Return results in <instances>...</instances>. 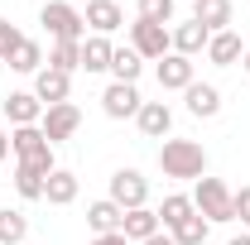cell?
Returning <instances> with one entry per match:
<instances>
[{"label": "cell", "instance_id": "6da1fadb", "mask_svg": "<svg viewBox=\"0 0 250 245\" xmlns=\"http://www.w3.org/2000/svg\"><path fill=\"white\" fill-rule=\"evenodd\" d=\"M10 149L20 159V168H34L39 178H48V173L58 168V163H53V144L43 140L39 125H15V130H10Z\"/></svg>", "mask_w": 250, "mask_h": 245}, {"label": "cell", "instance_id": "7a4b0ae2", "mask_svg": "<svg viewBox=\"0 0 250 245\" xmlns=\"http://www.w3.org/2000/svg\"><path fill=\"white\" fill-rule=\"evenodd\" d=\"M159 168L164 178H207V149L197 140H164Z\"/></svg>", "mask_w": 250, "mask_h": 245}, {"label": "cell", "instance_id": "3957f363", "mask_svg": "<svg viewBox=\"0 0 250 245\" xmlns=\"http://www.w3.org/2000/svg\"><path fill=\"white\" fill-rule=\"evenodd\" d=\"M39 24L53 34V43H62V39L82 43V39H87V20H82V10H72L67 0H48V5L39 10Z\"/></svg>", "mask_w": 250, "mask_h": 245}, {"label": "cell", "instance_id": "277c9868", "mask_svg": "<svg viewBox=\"0 0 250 245\" xmlns=\"http://www.w3.org/2000/svg\"><path fill=\"white\" fill-rule=\"evenodd\" d=\"M192 207H197V216H207V221H236V212H231V187L221 183V178H197Z\"/></svg>", "mask_w": 250, "mask_h": 245}, {"label": "cell", "instance_id": "5b68a950", "mask_svg": "<svg viewBox=\"0 0 250 245\" xmlns=\"http://www.w3.org/2000/svg\"><path fill=\"white\" fill-rule=\"evenodd\" d=\"M145 197H149V183H145L140 168H116V173H111V202H116L121 212L145 207Z\"/></svg>", "mask_w": 250, "mask_h": 245}, {"label": "cell", "instance_id": "8992f818", "mask_svg": "<svg viewBox=\"0 0 250 245\" xmlns=\"http://www.w3.org/2000/svg\"><path fill=\"white\" fill-rule=\"evenodd\" d=\"M77 125H82V111H77L72 101H58V106H48V111H43L39 130H43V140H48V144H62V140H72V135H77Z\"/></svg>", "mask_w": 250, "mask_h": 245}, {"label": "cell", "instance_id": "52a82bcc", "mask_svg": "<svg viewBox=\"0 0 250 245\" xmlns=\"http://www.w3.org/2000/svg\"><path fill=\"white\" fill-rule=\"evenodd\" d=\"M130 48H135L140 58H164V53H173L168 29H164V24H149V20H135V24H130Z\"/></svg>", "mask_w": 250, "mask_h": 245}, {"label": "cell", "instance_id": "ba28073f", "mask_svg": "<svg viewBox=\"0 0 250 245\" xmlns=\"http://www.w3.org/2000/svg\"><path fill=\"white\" fill-rule=\"evenodd\" d=\"M140 92H135V82H111L106 92H101V111L111 116V121H130V116H140Z\"/></svg>", "mask_w": 250, "mask_h": 245}, {"label": "cell", "instance_id": "9c48e42d", "mask_svg": "<svg viewBox=\"0 0 250 245\" xmlns=\"http://www.w3.org/2000/svg\"><path fill=\"white\" fill-rule=\"evenodd\" d=\"M67 92H72V77L67 72H58V67H39L34 72V96L43 101V111L58 106V101H67Z\"/></svg>", "mask_w": 250, "mask_h": 245}, {"label": "cell", "instance_id": "30bf717a", "mask_svg": "<svg viewBox=\"0 0 250 245\" xmlns=\"http://www.w3.org/2000/svg\"><path fill=\"white\" fill-rule=\"evenodd\" d=\"M159 87H164V92H188V87H192V58L164 53V58H159Z\"/></svg>", "mask_w": 250, "mask_h": 245}, {"label": "cell", "instance_id": "8fae6325", "mask_svg": "<svg viewBox=\"0 0 250 245\" xmlns=\"http://www.w3.org/2000/svg\"><path fill=\"white\" fill-rule=\"evenodd\" d=\"M82 20H87V29H92V34H101V39H106V34H116V29L125 24V10L116 5V0H92Z\"/></svg>", "mask_w": 250, "mask_h": 245}, {"label": "cell", "instance_id": "7c38bea8", "mask_svg": "<svg viewBox=\"0 0 250 245\" xmlns=\"http://www.w3.org/2000/svg\"><path fill=\"white\" fill-rule=\"evenodd\" d=\"M5 121L10 125H39L43 121V101L34 92H10L5 96Z\"/></svg>", "mask_w": 250, "mask_h": 245}, {"label": "cell", "instance_id": "4fadbf2b", "mask_svg": "<svg viewBox=\"0 0 250 245\" xmlns=\"http://www.w3.org/2000/svg\"><path fill=\"white\" fill-rule=\"evenodd\" d=\"M164 226H159V212H149V207H135V212H125L121 221V236L130 245H140V241H149V236H159Z\"/></svg>", "mask_w": 250, "mask_h": 245}, {"label": "cell", "instance_id": "5bb4252c", "mask_svg": "<svg viewBox=\"0 0 250 245\" xmlns=\"http://www.w3.org/2000/svg\"><path fill=\"white\" fill-rule=\"evenodd\" d=\"M192 20H197L207 34L231 29V0H192Z\"/></svg>", "mask_w": 250, "mask_h": 245}, {"label": "cell", "instance_id": "9a60e30c", "mask_svg": "<svg viewBox=\"0 0 250 245\" xmlns=\"http://www.w3.org/2000/svg\"><path fill=\"white\" fill-rule=\"evenodd\" d=\"M207 39H212V34L202 29L197 20H188V24H178V29H168L173 53H183V58H192V53H207Z\"/></svg>", "mask_w": 250, "mask_h": 245}, {"label": "cell", "instance_id": "2e32d148", "mask_svg": "<svg viewBox=\"0 0 250 245\" xmlns=\"http://www.w3.org/2000/svg\"><path fill=\"white\" fill-rule=\"evenodd\" d=\"M135 121H140V130H145L149 140H164V135L173 130V111H168V101H145Z\"/></svg>", "mask_w": 250, "mask_h": 245}, {"label": "cell", "instance_id": "e0dca14e", "mask_svg": "<svg viewBox=\"0 0 250 245\" xmlns=\"http://www.w3.org/2000/svg\"><path fill=\"white\" fill-rule=\"evenodd\" d=\"M236 58H246V48H241V34L236 29H221L207 39V62H217V67H231Z\"/></svg>", "mask_w": 250, "mask_h": 245}, {"label": "cell", "instance_id": "ac0fdd59", "mask_svg": "<svg viewBox=\"0 0 250 245\" xmlns=\"http://www.w3.org/2000/svg\"><path fill=\"white\" fill-rule=\"evenodd\" d=\"M183 96H188V111H192L197 121H212V116L221 111V92L212 87V82H192Z\"/></svg>", "mask_w": 250, "mask_h": 245}, {"label": "cell", "instance_id": "d6986e66", "mask_svg": "<svg viewBox=\"0 0 250 245\" xmlns=\"http://www.w3.org/2000/svg\"><path fill=\"white\" fill-rule=\"evenodd\" d=\"M43 202H53V207H72V202H77V173L53 168L48 183H43Z\"/></svg>", "mask_w": 250, "mask_h": 245}, {"label": "cell", "instance_id": "ffe728a7", "mask_svg": "<svg viewBox=\"0 0 250 245\" xmlns=\"http://www.w3.org/2000/svg\"><path fill=\"white\" fill-rule=\"evenodd\" d=\"M125 212L111 202V197H101V202H92L87 207V226H92V236H111V231H121Z\"/></svg>", "mask_w": 250, "mask_h": 245}, {"label": "cell", "instance_id": "44dd1931", "mask_svg": "<svg viewBox=\"0 0 250 245\" xmlns=\"http://www.w3.org/2000/svg\"><path fill=\"white\" fill-rule=\"evenodd\" d=\"M111 39H101V34H92V39H82V67L87 72H111Z\"/></svg>", "mask_w": 250, "mask_h": 245}, {"label": "cell", "instance_id": "7402d4cb", "mask_svg": "<svg viewBox=\"0 0 250 245\" xmlns=\"http://www.w3.org/2000/svg\"><path fill=\"white\" fill-rule=\"evenodd\" d=\"M207 231H212V221L192 212V216H183V221H178L168 236H173V245H202V241H207Z\"/></svg>", "mask_w": 250, "mask_h": 245}, {"label": "cell", "instance_id": "603a6c76", "mask_svg": "<svg viewBox=\"0 0 250 245\" xmlns=\"http://www.w3.org/2000/svg\"><path fill=\"white\" fill-rule=\"evenodd\" d=\"M192 212H197V207H192V197L168 192V197H164V207H159V226H164V231H173V226H178L183 216H192Z\"/></svg>", "mask_w": 250, "mask_h": 245}, {"label": "cell", "instance_id": "cb8c5ba5", "mask_svg": "<svg viewBox=\"0 0 250 245\" xmlns=\"http://www.w3.org/2000/svg\"><path fill=\"white\" fill-rule=\"evenodd\" d=\"M140 67H145V58L135 48H116L111 53V77L116 82H140Z\"/></svg>", "mask_w": 250, "mask_h": 245}, {"label": "cell", "instance_id": "d4e9b609", "mask_svg": "<svg viewBox=\"0 0 250 245\" xmlns=\"http://www.w3.org/2000/svg\"><path fill=\"white\" fill-rule=\"evenodd\" d=\"M48 67H58V72H77L82 67V43H72V39H62V43H53V53H48Z\"/></svg>", "mask_w": 250, "mask_h": 245}, {"label": "cell", "instance_id": "484cf974", "mask_svg": "<svg viewBox=\"0 0 250 245\" xmlns=\"http://www.w3.org/2000/svg\"><path fill=\"white\" fill-rule=\"evenodd\" d=\"M29 236V221L24 212H10V207H0V245H20Z\"/></svg>", "mask_w": 250, "mask_h": 245}, {"label": "cell", "instance_id": "4316f807", "mask_svg": "<svg viewBox=\"0 0 250 245\" xmlns=\"http://www.w3.org/2000/svg\"><path fill=\"white\" fill-rule=\"evenodd\" d=\"M43 183H48V178H39L34 168H20V163H15V192H20L24 202H43Z\"/></svg>", "mask_w": 250, "mask_h": 245}, {"label": "cell", "instance_id": "83f0119b", "mask_svg": "<svg viewBox=\"0 0 250 245\" xmlns=\"http://www.w3.org/2000/svg\"><path fill=\"white\" fill-rule=\"evenodd\" d=\"M10 67H15V72H39V67H43V48H39L34 39H24V43L10 53Z\"/></svg>", "mask_w": 250, "mask_h": 245}, {"label": "cell", "instance_id": "f1b7e54d", "mask_svg": "<svg viewBox=\"0 0 250 245\" xmlns=\"http://www.w3.org/2000/svg\"><path fill=\"white\" fill-rule=\"evenodd\" d=\"M173 5L178 0H140V20H149V24H173Z\"/></svg>", "mask_w": 250, "mask_h": 245}, {"label": "cell", "instance_id": "f546056e", "mask_svg": "<svg viewBox=\"0 0 250 245\" xmlns=\"http://www.w3.org/2000/svg\"><path fill=\"white\" fill-rule=\"evenodd\" d=\"M20 43H24V34L15 29L10 20H0V62H10V53H15Z\"/></svg>", "mask_w": 250, "mask_h": 245}, {"label": "cell", "instance_id": "4dcf8cb0", "mask_svg": "<svg viewBox=\"0 0 250 245\" xmlns=\"http://www.w3.org/2000/svg\"><path fill=\"white\" fill-rule=\"evenodd\" d=\"M231 212H236V221H246V226H250V183L241 187V192H231Z\"/></svg>", "mask_w": 250, "mask_h": 245}, {"label": "cell", "instance_id": "1f68e13d", "mask_svg": "<svg viewBox=\"0 0 250 245\" xmlns=\"http://www.w3.org/2000/svg\"><path fill=\"white\" fill-rule=\"evenodd\" d=\"M92 245H130V241H125L121 231H111V236H96V241H92Z\"/></svg>", "mask_w": 250, "mask_h": 245}, {"label": "cell", "instance_id": "d6a6232c", "mask_svg": "<svg viewBox=\"0 0 250 245\" xmlns=\"http://www.w3.org/2000/svg\"><path fill=\"white\" fill-rule=\"evenodd\" d=\"M140 245H173V236H168V231H159V236H149V241H140Z\"/></svg>", "mask_w": 250, "mask_h": 245}, {"label": "cell", "instance_id": "836d02e7", "mask_svg": "<svg viewBox=\"0 0 250 245\" xmlns=\"http://www.w3.org/2000/svg\"><path fill=\"white\" fill-rule=\"evenodd\" d=\"M10 154V135H5V125H0V159Z\"/></svg>", "mask_w": 250, "mask_h": 245}, {"label": "cell", "instance_id": "e575fe53", "mask_svg": "<svg viewBox=\"0 0 250 245\" xmlns=\"http://www.w3.org/2000/svg\"><path fill=\"white\" fill-rule=\"evenodd\" d=\"M226 245H250V236H236V241H226Z\"/></svg>", "mask_w": 250, "mask_h": 245}, {"label": "cell", "instance_id": "d590c367", "mask_svg": "<svg viewBox=\"0 0 250 245\" xmlns=\"http://www.w3.org/2000/svg\"><path fill=\"white\" fill-rule=\"evenodd\" d=\"M241 62H246V72H250V48H246V58H241Z\"/></svg>", "mask_w": 250, "mask_h": 245}]
</instances>
